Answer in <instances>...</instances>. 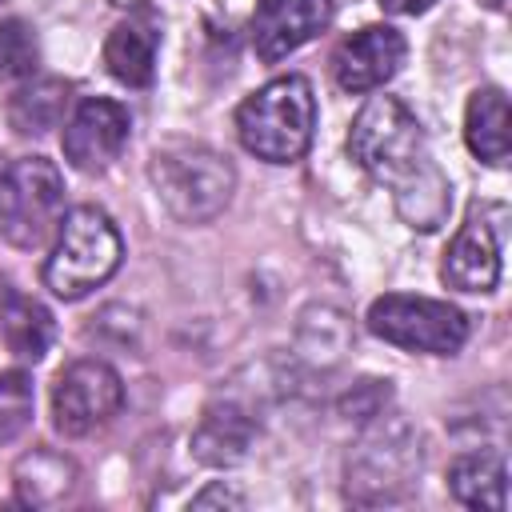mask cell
Listing matches in <instances>:
<instances>
[{
	"label": "cell",
	"instance_id": "5",
	"mask_svg": "<svg viewBox=\"0 0 512 512\" xmlns=\"http://www.w3.org/2000/svg\"><path fill=\"white\" fill-rule=\"evenodd\" d=\"M420 436L396 412H376L344 464V492L356 504H384L412 492L420 476Z\"/></svg>",
	"mask_w": 512,
	"mask_h": 512
},
{
	"label": "cell",
	"instance_id": "22",
	"mask_svg": "<svg viewBox=\"0 0 512 512\" xmlns=\"http://www.w3.org/2000/svg\"><path fill=\"white\" fill-rule=\"evenodd\" d=\"M244 508V496L240 492H232L224 480H216V484H208L200 496H192V508Z\"/></svg>",
	"mask_w": 512,
	"mask_h": 512
},
{
	"label": "cell",
	"instance_id": "6",
	"mask_svg": "<svg viewBox=\"0 0 512 512\" xmlns=\"http://www.w3.org/2000/svg\"><path fill=\"white\" fill-rule=\"evenodd\" d=\"M64 220V176L44 156H20L0 172V236L16 248H40Z\"/></svg>",
	"mask_w": 512,
	"mask_h": 512
},
{
	"label": "cell",
	"instance_id": "14",
	"mask_svg": "<svg viewBox=\"0 0 512 512\" xmlns=\"http://www.w3.org/2000/svg\"><path fill=\"white\" fill-rule=\"evenodd\" d=\"M256 416L236 400H216L204 408L196 432H192V456L208 468H232L248 460L256 444Z\"/></svg>",
	"mask_w": 512,
	"mask_h": 512
},
{
	"label": "cell",
	"instance_id": "20",
	"mask_svg": "<svg viewBox=\"0 0 512 512\" xmlns=\"http://www.w3.org/2000/svg\"><path fill=\"white\" fill-rule=\"evenodd\" d=\"M40 68V44L16 16L0 20V80H32Z\"/></svg>",
	"mask_w": 512,
	"mask_h": 512
},
{
	"label": "cell",
	"instance_id": "2",
	"mask_svg": "<svg viewBox=\"0 0 512 512\" xmlns=\"http://www.w3.org/2000/svg\"><path fill=\"white\" fill-rule=\"evenodd\" d=\"M236 136L244 152L264 164H296L316 136V96L308 76L288 72L244 96L236 108Z\"/></svg>",
	"mask_w": 512,
	"mask_h": 512
},
{
	"label": "cell",
	"instance_id": "12",
	"mask_svg": "<svg viewBox=\"0 0 512 512\" xmlns=\"http://www.w3.org/2000/svg\"><path fill=\"white\" fill-rule=\"evenodd\" d=\"M336 16L332 0H256L252 48L264 64H280L312 36H320Z\"/></svg>",
	"mask_w": 512,
	"mask_h": 512
},
{
	"label": "cell",
	"instance_id": "9",
	"mask_svg": "<svg viewBox=\"0 0 512 512\" xmlns=\"http://www.w3.org/2000/svg\"><path fill=\"white\" fill-rule=\"evenodd\" d=\"M132 136V116L120 100L112 96H84L72 116L64 120V160L76 172H104L120 152L128 148Z\"/></svg>",
	"mask_w": 512,
	"mask_h": 512
},
{
	"label": "cell",
	"instance_id": "8",
	"mask_svg": "<svg viewBox=\"0 0 512 512\" xmlns=\"http://www.w3.org/2000/svg\"><path fill=\"white\" fill-rule=\"evenodd\" d=\"M124 408V380L108 360H72L52 384V424L60 436H88Z\"/></svg>",
	"mask_w": 512,
	"mask_h": 512
},
{
	"label": "cell",
	"instance_id": "3",
	"mask_svg": "<svg viewBox=\"0 0 512 512\" xmlns=\"http://www.w3.org/2000/svg\"><path fill=\"white\" fill-rule=\"evenodd\" d=\"M148 180L164 212L180 224H212L236 192L232 160L196 140L160 144L148 160Z\"/></svg>",
	"mask_w": 512,
	"mask_h": 512
},
{
	"label": "cell",
	"instance_id": "24",
	"mask_svg": "<svg viewBox=\"0 0 512 512\" xmlns=\"http://www.w3.org/2000/svg\"><path fill=\"white\" fill-rule=\"evenodd\" d=\"M108 4H116V8H128V12H136V8H152V4H160V0H108Z\"/></svg>",
	"mask_w": 512,
	"mask_h": 512
},
{
	"label": "cell",
	"instance_id": "21",
	"mask_svg": "<svg viewBox=\"0 0 512 512\" xmlns=\"http://www.w3.org/2000/svg\"><path fill=\"white\" fill-rule=\"evenodd\" d=\"M32 404H36L32 376L24 368L0 372V444L16 440L32 424Z\"/></svg>",
	"mask_w": 512,
	"mask_h": 512
},
{
	"label": "cell",
	"instance_id": "16",
	"mask_svg": "<svg viewBox=\"0 0 512 512\" xmlns=\"http://www.w3.org/2000/svg\"><path fill=\"white\" fill-rule=\"evenodd\" d=\"M12 484H16V500L20 504H28V508H52V504H60L76 488V464L64 452L32 448V452H24L16 460Z\"/></svg>",
	"mask_w": 512,
	"mask_h": 512
},
{
	"label": "cell",
	"instance_id": "17",
	"mask_svg": "<svg viewBox=\"0 0 512 512\" xmlns=\"http://www.w3.org/2000/svg\"><path fill=\"white\" fill-rule=\"evenodd\" d=\"M508 96L500 88H476L464 108V144L476 160L500 168L508 160Z\"/></svg>",
	"mask_w": 512,
	"mask_h": 512
},
{
	"label": "cell",
	"instance_id": "10",
	"mask_svg": "<svg viewBox=\"0 0 512 512\" xmlns=\"http://www.w3.org/2000/svg\"><path fill=\"white\" fill-rule=\"evenodd\" d=\"M500 244H504V224H492L488 204H476L444 252L440 280L452 292H468V296L492 292L500 280Z\"/></svg>",
	"mask_w": 512,
	"mask_h": 512
},
{
	"label": "cell",
	"instance_id": "7",
	"mask_svg": "<svg viewBox=\"0 0 512 512\" xmlns=\"http://www.w3.org/2000/svg\"><path fill=\"white\" fill-rule=\"evenodd\" d=\"M368 332L380 336L384 344L404 348V352L456 356L464 348V340H468V316L448 300L388 292V296L372 300Z\"/></svg>",
	"mask_w": 512,
	"mask_h": 512
},
{
	"label": "cell",
	"instance_id": "18",
	"mask_svg": "<svg viewBox=\"0 0 512 512\" xmlns=\"http://www.w3.org/2000/svg\"><path fill=\"white\" fill-rule=\"evenodd\" d=\"M64 104H68L64 80H36L32 76V84L16 88V96L8 100V124L20 136H44V132L60 128Z\"/></svg>",
	"mask_w": 512,
	"mask_h": 512
},
{
	"label": "cell",
	"instance_id": "11",
	"mask_svg": "<svg viewBox=\"0 0 512 512\" xmlns=\"http://www.w3.org/2000/svg\"><path fill=\"white\" fill-rule=\"evenodd\" d=\"M404 52H408V44H404V36L392 24H368V28L352 32L348 40L336 44V52H332V76L352 96L376 92V88H384L400 72Z\"/></svg>",
	"mask_w": 512,
	"mask_h": 512
},
{
	"label": "cell",
	"instance_id": "1",
	"mask_svg": "<svg viewBox=\"0 0 512 512\" xmlns=\"http://www.w3.org/2000/svg\"><path fill=\"white\" fill-rule=\"evenodd\" d=\"M348 156L392 188V204L412 232H436L448 220V176L432 160L428 136L404 100L368 96L348 128Z\"/></svg>",
	"mask_w": 512,
	"mask_h": 512
},
{
	"label": "cell",
	"instance_id": "13",
	"mask_svg": "<svg viewBox=\"0 0 512 512\" xmlns=\"http://www.w3.org/2000/svg\"><path fill=\"white\" fill-rule=\"evenodd\" d=\"M156 52H160V20L152 8L128 12L104 36V68L124 88H148L156 80Z\"/></svg>",
	"mask_w": 512,
	"mask_h": 512
},
{
	"label": "cell",
	"instance_id": "15",
	"mask_svg": "<svg viewBox=\"0 0 512 512\" xmlns=\"http://www.w3.org/2000/svg\"><path fill=\"white\" fill-rule=\"evenodd\" d=\"M448 488L464 508L504 512L508 508V468L500 452H464L448 464Z\"/></svg>",
	"mask_w": 512,
	"mask_h": 512
},
{
	"label": "cell",
	"instance_id": "26",
	"mask_svg": "<svg viewBox=\"0 0 512 512\" xmlns=\"http://www.w3.org/2000/svg\"><path fill=\"white\" fill-rule=\"evenodd\" d=\"M480 4L492 8V12H504V8H508V0H480Z\"/></svg>",
	"mask_w": 512,
	"mask_h": 512
},
{
	"label": "cell",
	"instance_id": "4",
	"mask_svg": "<svg viewBox=\"0 0 512 512\" xmlns=\"http://www.w3.org/2000/svg\"><path fill=\"white\" fill-rule=\"evenodd\" d=\"M120 256H124V240L112 216L96 204H76L64 212L40 276L56 300H84L88 292L112 280Z\"/></svg>",
	"mask_w": 512,
	"mask_h": 512
},
{
	"label": "cell",
	"instance_id": "19",
	"mask_svg": "<svg viewBox=\"0 0 512 512\" xmlns=\"http://www.w3.org/2000/svg\"><path fill=\"white\" fill-rule=\"evenodd\" d=\"M0 336L16 360L36 364L52 344V312L32 296H12L0 312Z\"/></svg>",
	"mask_w": 512,
	"mask_h": 512
},
{
	"label": "cell",
	"instance_id": "23",
	"mask_svg": "<svg viewBox=\"0 0 512 512\" xmlns=\"http://www.w3.org/2000/svg\"><path fill=\"white\" fill-rule=\"evenodd\" d=\"M384 12H392V16H420V12H428L436 0H376Z\"/></svg>",
	"mask_w": 512,
	"mask_h": 512
},
{
	"label": "cell",
	"instance_id": "25",
	"mask_svg": "<svg viewBox=\"0 0 512 512\" xmlns=\"http://www.w3.org/2000/svg\"><path fill=\"white\" fill-rule=\"evenodd\" d=\"M16 292H12V284H8V276H0V312L8 308V300H12Z\"/></svg>",
	"mask_w": 512,
	"mask_h": 512
}]
</instances>
